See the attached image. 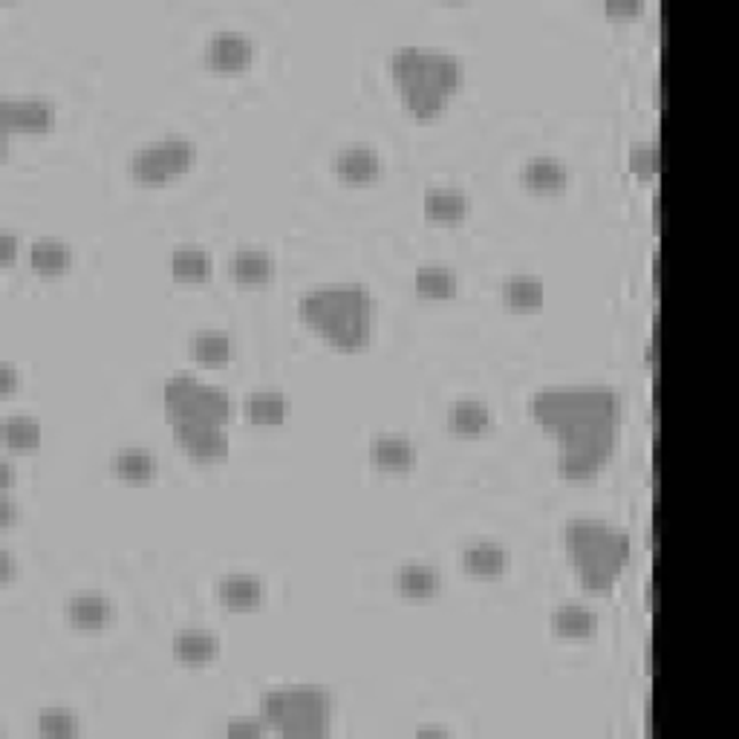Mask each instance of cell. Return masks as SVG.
Wrapping results in <instances>:
<instances>
[{
	"instance_id": "37",
	"label": "cell",
	"mask_w": 739,
	"mask_h": 739,
	"mask_svg": "<svg viewBox=\"0 0 739 739\" xmlns=\"http://www.w3.org/2000/svg\"><path fill=\"white\" fill-rule=\"evenodd\" d=\"M0 393L3 396H12V390H15V364L12 361H0Z\"/></svg>"
},
{
	"instance_id": "3",
	"label": "cell",
	"mask_w": 739,
	"mask_h": 739,
	"mask_svg": "<svg viewBox=\"0 0 739 739\" xmlns=\"http://www.w3.org/2000/svg\"><path fill=\"white\" fill-rule=\"evenodd\" d=\"M563 543L581 584L592 592H610L630 561V532L595 517H572L563 526Z\"/></svg>"
},
{
	"instance_id": "12",
	"label": "cell",
	"mask_w": 739,
	"mask_h": 739,
	"mask_svg": "<svg viewBox=\"0 0 739 739\" xmlns=\"http://www.w3.org/2000/svg\"><path fill=\"white\" fill-rule=\"evenodd\" d=\"M462 566L471 572V575H500L506 572L509 566V552L500 546V543H491V540H477V543H468L462 549Z\"/></svg>"
},
{
	"instance_id": "10",
	"label": "cell",
	"mask_w": 739,
	"mask_h": 739,
	"mask_svg": "<svg viewBox=\"0 0 739 739\" xmlns=\"http://www.w3.org/2000/svg\"><path fill=\"white\" fill-rule=\"evenodd\" d=\"M332 165H335L338 177L350 179V182H367V179H376L382 174V156H379V151L367 148V145L341 148L335 153Z\"/></svg>"
},
{
	"instance_id": "33",
	"label": "cell",
	"mask_w": 739,
	"mask_h": 739,
	"mask_svg": "<svg viewBox=\"0 0 739 739\" xmlns=\"http://www.w3.org/2000/svg\"><path fill=\"white\" fill-rule=\"evenodd\" d=\"M38 731L47 737H76L81 731L78 716L67 708H47L38 714Z\"/></svg>"
},
{
	"instance_id": "8",
	"label": "cell",
	"mask_w": 739,
	"mask_h": 739,
	"mask_svg": "<svg viewBox=\"0 0 739 739\" xmlns=\"http://www.w3.org/2000/svg\"><path fill=\"white\" fill-rule=\"evenodd\" d=\"M252 55H255V41L240 29H217L205 44V58L217 70H240L252 61Z\"/></svg>"
},
{
	"instance_id": "18",
	"label": "cell",
	"mask_w": 739,
	"mask_h": 739,
	"mask_svg": "<svg viewBox=\"0 0 739 739\" xmlns=\"http://www.w3.org/2000/svg\"><path fill=\"white\" fill-rule=\"evenodd\" d=\"M217 598L229 607H255L263 598V581L255 575H229L217 584Z\"/></svg>"
},
{
	"instance_id": "11",
	"label": "cell",
	"mask_w": 739,
	"mask_h": 739,
	"mask_svg": "<svg viewBox=\"0 0 739 739\" xmlns=\"http://www.w3.org/2000/svg\"><path fill=\"white\" fill-rule=\"evenodd\" d=\"M370 457L384 471H408L416 462V448L408 436L402 434H379L370 445Z\"/></svg>"
},
{
	"instance_id": "2",
	"label": "cell",
	"mask_w": 739,
	"mask_h": 739,
	"mask_svg": "<svg viewBox=\"0 0 739 739\" xmlns=\"http://www.w3.org/2000/svg\"><path fill=\"white\" fill-rule=\"evenodd\" d=\"M298 312L338 350L356 353L376 330V298L361 283H324L301 295Z\"/></svg>"
},
{
	"instance_id": "35",
	"label": "cell",
	"mask_w": 739,
	"mask_h": 739,
	"mask_svg": "<svg viewBox=\"0 0 739 739\" xmlns=\"http://www.w3.org/2000/svg\"><path fill=\"white\" fill-rule=\"evenodd\" d=\"M15 255H18V237L12 231H3L0 234V260L3 263H12Z\"/></svg>"
},
{
	"instance_id": "21",
	"label": "cell",
	"mask_w": 739,
	"mask_h": 739,
	"mask_svg": "<svg viewBox=\"0 0 739 739\" xmlns=\"http://www.w3.org/2000/svg\"><path fill=\"white\" fill-rule=\"evenodd\" d=\"M188 350H191V356L197 358V361H205V364H223V361H229L231 358L234 344H231L229 332L200 330L191 335Z\"/></svg>"
},
{
	"instance_id": "9",
	"label": "cell",
	"mask_w": 739,
	"mask_h": 739,
	"mask_svg": "<svg viewBox=\"0 0 739 739\" xmlns=\"http://www.w3.org/2000/svg\"><path fill=\"white\" fill-rule=\"evenodd\" d=\"M3 130H44L55 125V104L47 99H3L0 102Z\"/></svg>"
},
{
	"instance_id": "31",
	"label": "cell",
	"mask_w": 739,
	"mask_h": 739,
	"mask_svg": "<svg viewBox=\"0 0 739 739\" xmlns=\"http://www.w3.org/2000/svg\"><path fill=\"white\" fill-rule=\"evenodd\" d=\"M130 171H133V177L145 179V182H162V179L171 177V168H168V162L162 159V153L156 148V142H153V145H145V148H139V151L130 156Z\"/></svg>"
},
{
	"instance_id": "24",
	"label": "cell",
	"mask_w": 739,
	"mask_h": 739,
	"mask_svg": "<svg viewBox=\"0 0 739 739\" xmlns=\"http://www.w3.org/2000/svg\"><path fill=\"white\" fill-rule=\"evenodd\" d=\"M448 425L459 434H480L491 425V410L483 402L474 399H459L448 410Z\"/></svg>"
},
{
	"instance_id": "1",
	"label": "cell",
	"mask_w": 739,
	"mask_h": 739,
	"mask_svg": "<svg viewBox=\"0 0 739 739\" xmlns=\"http://www.w3.org/2000/svg\"><path fill=\"white\" fill-rule=\"evenodd\" d=\"M529 416L558 439L563 477L587 480L610 462L624 402L610 384H546L529 399Z\"/></svg>"
},
{
	"instance_id": "32",
	"label": "cell",
	"mask_w": 739,
	"mask_h": 739,
	"mask_svg": "<svg viewBox=\"0 0 739 739\" xmlns=\"http://www.w3.org/2000/svg\"><path fill=\"white\" fill-rule=\"evenodd\" d=\"M156 148L162 153V159L168 162L171 174H179V171L191 168V162L197 156V145L191 139H185V136H165V139L156 142Z\"/></svg>"
},
{
	"instance_id": "38",
	"label": "cell",
	"mask_w": 739,
	"mask_h": 739,
	"mask_svg": "<svg viewBox=\"0 0 739 739\" xmlns=\"http://www.w3.org/2000/svg\"><path fill=\"white\" fill-rule=\"evenodd\" d=\"M12 517H15V503L9 500V494L3 491V497H0V523L3 526H9L12 523Z\"/></svg>"
},
{
	"instance_id": "19",
	"label": "cell",
	"mask_w": 739,
	"mask_h": 739,
	"mask_svg": "<svg viewBox=\"0 0 739 739\" xmlns=\"http://www.w3.org/2000/svg\"><path fill=\"white\" fill-rule=\"evenodd\" d=\"M422 205L431 220H462L471 203L459 188H428Z\"/></svg>"
},
{
	"instance_id": "40",
	"label": "cell",
	"mask_w": 739,
	"mask_h": 739,
	"mask_svg": "<svg viewBox=\"0 0 739 739\" xmlns=\"http://www.w3.org/2000/svg\"><path fill=\"white\" fill-rule=\"evenodd\" d=\"M12 575H15L12 555H9V552H0V578H3V581H12Z\"/></svg>"
},
{
	"instance_id": "16",
	"label": "cell",
	"mask_w": 739,
	"mask_h": 739,
	"mask_svg": "<svg viewBox=\"0 0 739 739\" xmlns=\"http://www.w3.org/2000/svg\"><path fill=\"white\" fill-rule=\"evenodd\" d=\"M243 410H246L249 422H255V425H281L289 405L278 390H257V393L246 396Z\"/></svg>"
},
{
	"instance_id": "17",
	"label": "cell",
	"mask_w": 739,
	"mask_h": 739,
	"mask_svg": "<svg viewBox=\"0 0 739 739\" xmlns=\"http://www.w3.org/2000/svg\"><path fill=\"white\" fill-rule=\"evenodd\" d=\"M272 257L263 249H237L229 260V272L240 283H263L272 275Z\"/></svg>"
},
{
	"instance_id": "13",
	"label": "cell",
	"mask_w": 739,
	"mask_h": 739,
	"mask_svg": "<svg viewBox=\"0 0 739 739\" xmlns=\"http://www.w3.org/2000/svg\"><path fill=\"white\" fill-rule=\"evenodd\" d=\"M64 615L76 624V627H104L110 621V601L99 595V592H81V595H73L67 604H64Z\"/></svg>"
},
{
	"instance_id": "4",
	"label": "cell",
	"mask_w": 739,
	"mask_h": 739,
	"mask_svg": "<svg viewBox=\"0 0 739 739\" xmlns=\"http://www.w3.org/2000/svg\"><path fill=\"white\" fill-rule=\"evenodd\" d=\"M260 716L283 737H327L332 725V693L321 685H281L260 699Z\"/></svg>"
},
{
	"instance_id": "29",
	"label": "cell",
	"mask_w": 739,
	"mask_h": 739,
	"mask_svg": "<svg viewBox=\"0 0 739 739\" xmlns=\"http://www.w3.org/2000/svg\"><path fill=\"white\" fill-rule=\"evenodd\" d=\"M543 295H546V286L535 275H511L509 281L503 283V298L520 309H537L543 304Z\"/></svg>"
},
{
	"instance_id": "15",
	"label": "cell",
	"mask_w": 739,
	"mask_h": 739,
	"mask_svg": "<svg viewBox=\"0 0 739 739\" xmlns=\"http://www.w3.org/2000/svg\"><path fill=\"white\" fill-rule=\"evenodd\" d=\"M171 647H174V656L179 662L203 664L217 656L220 641H217V636L205 633V630H179L174 641H171Z\"/></svg>"
},
{
	"instance_id": "25",
	"label": "cell",
	"mask_w": 739,
	"mask_h": 739,
	"mask_svg": "<svg viewBox=\"0 0 739 739\" xmlns=\"http://www.w3.org/2000/svg\"><path fill=\"white\" fill-rule=\"evenodd\" d=\"M416 289L428 298H451L457 292V272L442 266V263H428L416 269Z\"/></svg>"
},
{
	"instance_id": "41",
	"label": "cell",
	"mask_w": 739,
	"mask_h": 739,
	"mask_svg": "<svg viewBox=\"0 0 739 739\" xmlns=\"http://www.w3.org/2000/svg\"><path fill=\"white\" fill-rule=\"evenodd\" d=\"M0 485H3V491L12 485V465H9V459H0Z\"/></svg>"
},
{
	"instance_id": "20",
	"label": "cell",
	"mask_w": 739,
	"mask_h": 739,
	"mask_svg": "<svg viewBox=\"0 0 739 739\" xmlns=\"http://www.w3.org/2000/svg\"><path fill=\"white\" fill-rule=\"evenodd\" d=\"M552 627L561 636H592L598 630V615L584 604H563L552 612Z\"/></svg>"
},
{
	"instance_id": "28",
	"label": "cell",
	"mask_w": 739,
	"mask_h": 739,
	"mask_svg": "<svg viewBox=\"0 0 739 739\" xmlns=\"http://www.w3.org/2000/svg\"><path fill=\"white\" fill-rule=\"evenodd\" d=\"M0 436L9 448L15 451H29V448H38L41 445V425L32 419V416H9L3 425H0Z\"/></svg>"
},
{
	"instance_id": "34",
	"label": "cell",
	"mask_w": 739,
	"mask_h": 739,
	"mask_svg": "<svg viewBox=\"0 0 739 739\" xmlns=\"http://www.w3.org/2000/svg\"><path fill=\"white\" fill-rule=\"evenodd\" d=\"M630 168L638 177H656V171H659V142L656 139L636 142L630 148Z\"/></svg>"
},
{
	"instance_id": "23",
	"label": "cell",
	"mask_w": 739,
	"mask_h": 739,
	"mask_svg": "<svg viewBox=\"0 0 739 739\" xmlns=\"http://www.w3.org/2000/svg\"><path fill=\"white\" fill-rule=\"evenodd\" d=\"M171 272L179 281H203L211 275V255L200 246H179L171 255Z\"/></svg>"
},
{
	"instance_id": "36",
	"label": "cell",
	"mask_w": 739,
	"mask_h": 739,
	"mask_svg": "<svg viewBox=\"0 0 739 739\" xmlns=\"http://www.w3.org/2000/svg\"><path fill=\"white\" fill-rule=\"evenodd\" d=\"M263 734V725L257 722H231L229 737H260Z\"/></svg>"
},
{
	"instance_id": "30",
	"label": "cell",
	"mask_w": 739,
	"mask_h": 739,
	"mask_svg": "<svg viewBox=\"0 0 739 739\" xmlns=\"http://www.w3.org/2000/svg\"><path fill=\"white\" fill-rule=\"evenodd\" d=\"M402 99L408 104L410 113H416V116H436L439 110H445V104H448L451 96L445 90L428 87V84H405L402 87Z\"/></svg>"
},
{
	"instance_id": "14",
	"label": "cell",
	"mask_w": 739,
	"mask_h": 739,
	"mask_svg": "<svg viewBox=\"0 0 739 739\" xmlns=\"http://www.w3.org/2000/svg\"><path fill=\"white\" fill-rule=\"evenodd\" d=\"M520 177L532 188H543V191H558L569 182V168L558 156H535L523 165Z\"/></svg>"
},
{
	"instance_id": "6",
	"label": "cell",
	"mask_w": 739,
	"mask_h": 739,
	"mask_svg": "<svg viewBox=\"0 0 739 739\" xmlns=\"http://www.w3.org/2000/svg\"><path fill=\"white\" fill-rule=\"evenodd\" d=\"M387 70L402 87L405 84H428L436 90L454 93L462 81V61L457 55L431 47H402L387 55Z\"/></svg>"
},
{
	"instance_id": "39",
	"label": "cell",
	"mask_w": 739,
	"mask_h": 739,
	"mask_svg": "<svg viewBox=\"0 0 739 739\" xmlns=\"http://www.w3.org/2000/svg\"><path fill=\"white\" fill-rule=\"evenodd\" d=\"M638 0H607V12H638Z\"/></svg>"
},
{
	"instance_id": "22",
	"label": "cell",
	"mask_w": 739,
	"mask_h": 739,
	"mask_svg": "<svg viewBox=\"0 0 739 739\" xmlns=\"http://www.w3.org/2000/svg\"><path fill=\"white\" fill-rule=\"evenodd\" d=\"M70 249L61 243V240H52V237H38L32 246H29V263L32 269L44 272V275H55V272H64L70 266Z\"/></svg>"
},
{
	"instance_id": "7",
	"label": "cell",
	"mask_w": 739,
	"mask_h": 739,
	"mask_svg": "<svg viewBox=\"0 0 739 739\" xmlns=\"http://www.w3.org/2000/svg\"><path fill=\"white\" fill-rule=\"evenodd\" d=\"M174 439L179 448H185L191 457L197 459H223L229 454V434L223 425H205V422H177Z\"/></svg>"
},
{
	"instance_id": "26",
	"label": "cell",
	"mask_w": 739,
	"mask_h": 739,
	"mask_svg": "<svg viewBox=\"0 0 739 739\" xmlns=\"http://www.w3.org/2000/svg\"><path fill=\"white\" fill-rule=\"evenodd\" d=\"M396 584L405 595H413V598H428L439 589V572L428 563H408L399 569L396 575Z\"/></svg>"
},
{
	"instance_id": "27",
	"label": "cell",
	"mask_w": 739,
	"mask_h": 739,
	"mask_svg": "<svg viewBox=\"0 0 739 739\" xmlns=\"http://www.w3.org/2000/svg\"><path fill=\"white\" fill-rule=\"evenodd\" d=\"M113 471L125 480H151L156 474V457L145 448H122L110 459Z\"/></svg>"
},
{
	"instance_id": "5",
	"label": "cell",
	"mask_w": 739,
	"mask_h": 739,
	"mask_svg": "<svg viewBox=\"0 0 739 739\" xmlns=\"http://www.w3.org/2000/svg\"><path fill=\"white\" fill-rule=\"evenodd\" d=\"M162 405H165V416L171 425L177 422L226 425L231 419L229 393L217 384H205L188 373H177L162 384Z\"/></svg>"
}]
</instances>
